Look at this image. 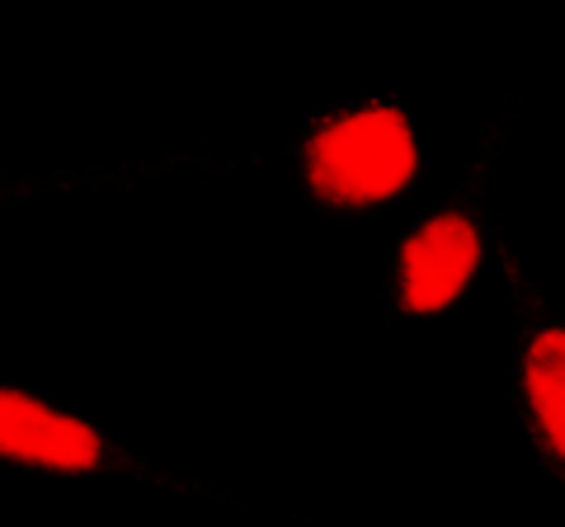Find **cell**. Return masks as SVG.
<instances>
[{"mask_svg":"<svg viewBox=\"0 0 565 527\" xmlns=\"http://www.w3.org/2000/svg\"><path fill=\"white\" fill-rule=\"evenodd\" d=\"M561 330H546L537 335L533 354H527V396H533V410L542 419L546 438H552V448L561 452L565 448V429H561Z\"/></svg>","mask_w":565,"mask_h":527,"instance_id":"4","label":"cell"},{"mask_svg":"<svg viewBox=\"0 0 565 527\" xmlns=\"http://www.w3.org/2000/svg\"><path fill=\"white\" fill-rule=\"evenodd\" d=\"M316 193L334 203H382L415 174V137L401 109H363L316 132L307 147Z\"/></svg>","mask_w":565,"mask_h":527,"instance_id":"1","label":"cell"},{"mask_svg":"<svg viewBox=\"0 0 565 527\" xmlns=\"http://www.w3.org/2000/svg\"><path fill=\"white\" fill-rule=\"evenodd\" d=\"M481 259V245L467 217H434L415 240H405L401 250V297L411 311H438L448 306L457 292L467 288V278Z\"/></svg>","mask_w":565,"mask_h":527,"instance_id":"2","label":"cell"},{"mask_svg":"<svg viewBox=\"0 0 565 527\" xmlns=\"http://www.w3.org/2000/svg\"><path fill=\"white\" fill-rule=\"evenodd\" d=\"M0 452L57 471H90L99 462V438L81 419L47 410L43 400L0 391Z\"/></svg>","mask_w":565,"mask_h":527,"instance_id":"3","label":"cell"}]
</instances>
